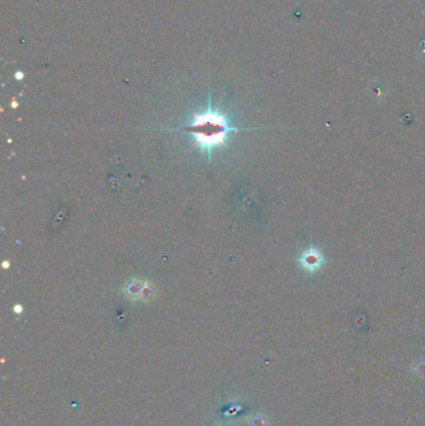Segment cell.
I'll return each instance as SVG.
<instances>
[{"instance_id": "6da1fadb", "label": "cell", "mask_w": 425, "mask_h": 426, "mask_svg": "<svg viewBox=\"0 0 425 426\" xmlns=\"http://www.w3.org/2000/svg\"><path fill=\"white\" fill-rule=\"evenodd\" d=\"M183 130L195 137L196 145L205 148L207 152H211L216 146L225 145L230 132L236 131L237 128L229 126L225 116L209 110L205 114L195 115L191 125Z\"/></svg>"}]
</instances>
